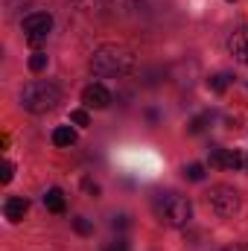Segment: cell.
<instances>
[{
  "instance_id": "4fadbf2b",
  "label": "cell",
  "mask_w": 248,
  "mask_h": 251,
  "mask_svg": "<svg viewBox=\"0 0 248 251\" xmlns=\"http://www.w3.org/2000/svg\"><path fill=\"white\" fill-rule=\"evenodd\" d=\"M82 12H88V15H94V12H102L105 9V0H73Z\"/></svg>"
},
{
  "instance_id": "9a60e30c",
  "label": "cell",
  "mask_w": 248,
  "mask_h": 251,
  "mask_svg": "<svg viewBox=\"0 0 248 251\" xmlns=\"http://www.w3.org/2000/svg\"><path fill=\"white\" fill-rule=\"evenodd\" d=\"M73 231L82 234V237H91V234H94V225H91L85 216H76V219H73Z\"/></svg>"
},
{
  "instance_id": "9c48e42d",
  "label": "cell",
  "mask_w": 248,
  "mask_h": 251,
  "mask_svg": "<svg viewBox=\"0 0 248 251\" xmlns=\"http://www.w3.org/2000/svg\"><path fill=\"white\" fill-rule=\"evenodd\" d=\"M26 210H29V201L21 199V196H9V199L3 201V213H6L9 222H21V219L26 216Z\"/></svg>"
},
{
  "instance_id": "30bf717a",
  "label": "cell",
  "mask_w": 248,
  "mask_h": 251,
  "mask_svg": "<svg viewBox=\"0 0 248 251\" xmlns=\"http://www.w3.org/2000/svg\"><path fill=\"white\" fill-rule=\"evenodd\" d=\"M53 143L56 146H73L76 143V131L70 126H56L53 128Z\"/></svg>"
},
{
  "instance_id": "d6986e66",
  "label": "cell",
  "mask_w": 248,
  "mask_h": 251,
  "mask_svg": "<svg viewBox=\"0 0 248 251\" xmlns=\"http://www.w3.org/2000/svg\"><path fill=\"white\" fill-rule=\"evenodd\" d=\"M128 225H131V219H128L125 213H120V216H114V219H111V228H114V231H125Z\"/></svg>"
},
{
  "instance_id": "8fae6325",
  "label": "cell",
  "mask_w": 248,
  "mask_h": 251,
  "mask_svg": "<svg viewBox=\"0 0 248 251\" xmlns=\"http://www.w3.org/2000/svg\"><path fill=\"white\" fill-rule=\"evenodd\" d=\"M44 204H47V210H53V213H64V193L62 190H47V196H44Z\"/></svg>"
},
{
  "instance_id": "5b68a950",
  "label": "cell",
  "mask_w": 248,
  "mask_h": 251,
  "mask_svg": "<svg viewBox=\"0 0 248 251\" xmlns=\"http://www.w3.org/2000/svg\"><path fill=\"white\" fill-rule=\"evenodd\" d=\"M53 29V18L47 12H32L24 18V32H26V41L29 44H41Z\"/></svg>"
},
{
  "instance_id": "2e32d148",
  "label": "cell",
  "mask_w": 248,
  "mask_h": 251,
  "mask_svg": "<svg viewBox=\"0 0 248 251\" xmlns=\"http://www.w3.org/2000/svg\"><path fill=\"white\" fill-rule=\"evenodd\" d=\"M44 67H47V53H41V50H38V53H32V56H29V70H32V73H41Z\"/></svg>"
},
{
  "instance_id": "7c38bea8",
  "label": "cell",
  "mask_w": 248,
  "mask_h": 251,
  "mask_svg": "<svg viewBox=\"0 0 248 251\" xmlns=\"http://www.w3.org/2000/svg\"><path fill=\"white\" fill-rule=\"evenodd\" d=\"M228 85H231V76H228V73H216V76L207 79V88H210L213 94H225Z\"/></svg>"
},
{
  "instance_id": "3957f363",
  "label": "cell",
  "mask_w": 248,
  "mask_h": 251,
  "mask_svg": "<svg viewBox=\"0 0 248 251\" xmlns=\"http://www.w3.org/2000/svg\"><path fill=\"white\" fill-rule=\"evenodd\" d=\"M62 102V91L53 85V82H29L21 94V105L32 114H44V111H53L56 105Z\"/></svg>"
},
{
  "instance_id": "8992f818",
  "label": "cell",
  "mask_w": 248,
  "mask_h": 251,
  "mask_svg": "<svg viewBox=\"0 0 248 251\" xmlns=\"http://www.w3.org/2000/svg\"><path fill=\"white\" fill-rule=\"evenodd\" d=\"M82 102H85V108H108L111 105V91L105 88V85H88L85 91H82Z\"/></svg>"
},
{
  "instance_id": "ffe728a7",
  "label": "cell",
  "mask_w": 248,
  "mask_h": 251,
  "mask_svg": "<svg viewBox=\"0 0 248 251\" xmlns=\"http://www.w3.org/2000/svg\"><path fill=\"white\" fill-rule=\"evenodd\" d=\"M102 251H128V243H125L123 237H117V240H111Z\"/></svg>"
},
{
  "instance_id": "277c9868",
  "label": "cell",
  "mask_w": 248,
  "mask_h": 251,
  "mask_svg": "<svg viewBox=\"0 0 248 251\" xmlns=\"http://www.w3.org/2000/svg\"><path fill=\"white\" fill-rule=\"evenodd\" d=\"M207 204L216 216L228 219L240 210V193L231 187V184H216V187L207 190Z\"/></svg>"
},
{
  "instance_id": "52a82bcc",
  "label": "cell",
  "mask_w": 248,
  "mask_h": 251,
  "mask_svg": "<svg viewBox=\"0 0 248 251\" xmlns=\"http://www.w3.org/2000/svg\"><path fill=\"white\" fill-rule=\"evenodd\" d=\"M243 155L237 152V149H210V167H216V170H237V167H243Z\"/></svg>"
},
{
  "instance_id": "d4e9b609",
  "label": "cell",
  "mask_w": 248,
  "mask_h": 251,
  "mask_svg": "<svg viewBox=\"0 0 248 251\" xmlns=\"http://www.w3.org/2000/svg\"><path fill=\"white\" fill-rule=\"evenodd\" d=\"M228 3H231V0H228Z\"/></svg>"
},
{
  "instance_id": "ac0fdd59",
  "label": "cell",
  "mask_w": 248,
  "mask_h": 251,
  "mask_svg": "<svg viewBox=\"0 0 248 251\" xmlns=\"http://www.w3.org/2000/svg\"><path fill=\"white\" fill-rule=\"evenodd\" d=\"M70 123L91 126V117H88V111H85V108H73V111H70Z\"/></svg>"
},
{
  "instance_id": "44dd1931",
  "label": "cell",
  "mask_w": 248,
  "mask_h": 251,
  "mask_svg": "<svg viewBox=\"0 0 248 251\" xmlns=\"http://www.w3.org/2000/svg\"><path fill=\"white\" fill-rule=\"evenodd\" d=\"M12 176H15V167L6 161V164H3V173H0V181H3V184H9V181H12Z\"/></svg>"
},
{
  "instance_id": "e0dca14e",
  "label": "cell",
  "mask_w": 248,
  "mask_h": 251,
  "mask_svg": "<svg viewBox=\"0 0 248 251\" xmlns=\"http://www.w3.org/2000/svg\"><path fill=\"white\" fill-rule=\"evenodd\" d=\"M210 123V114H198V117H193L190 126H187V131L190 134H198V131H204V126Z\"/></svg>"
},
{
  "instance_id": "cb8c5ba5",
  "label": "cell",
  "mask_w": 248,
  "mask_h": 251,
  "mask_svg": "<svg viewBox=\"0 0 248 251\" xmlns=\"http://www.w3.org/2000/svg\"><path fill=\"white\" fill-rule=\"evenodd\" d=\"M243 167H246V170H248V158H246V161H243Z\"/></svg>"
},
{
  "instance_id": "603a6c76",
  "label": "cell",
  "mask_w": 248,
  "mask_h": 251,
  "mask_svg": "<svg viewBox=\"0 0 248 251\" xmlns=\"http://www.w3.org/2000/svg\"><path fill=\"white\" fill-rule=\"evenodd\" d=\"M225 251H248V246H231V249H225Z\"/></svg>"
},
{
  "instance_id": "ba28073f",
  "label": "cell",
  "mask_w": 248,
  "mask_h": 251,
  "mask_svg": "<svg viewBox=\"0 0 248 251\" xmlns=\"http://www.w3.org/2000/svg\"><path fill=\"white\" fill-rule=\"evenodd\" d=\"M228 50L237 62L248 64V29H237L231 38H228Z\"/></svg>"
},
{
  "instance_id": "5bb4252c",
  "label": "cell",
  "mask_w": 248,
  "mask_h": 251,
  "mask_svg": "<svg viewBox=\"0 0 248 251\" xmlns=\"http://www.w3.org/2000/svg\"><path fill=\"white\" fill-rule=\"evenodd\" d=\"M184 178L187 181H204V164H190V167H184Z\"/></svg>"
},
{
  "instance_id": "7a4b0ae2",
  "label": "cell",
  "mask_w": 248,
  "mask_h": 251,
  "mask_svg": "<svg viewBox=\"0 0 248 251\" xmlns=\"http://www.w3.org/2000/svg\"><path fill=\"white\" fill-rule=\"evenodd\" d=\"M152 210H155L158 222L167 225V228H184V225H190V219H193V204H190V199L181 196V193H173V190L158 193V196L152 199Z\"/></svg>"
},
{
  "instance_id": "6da1fadb",
  "label": "cell",
  "mask_w": 248,
  "mask_h": 251,
  "mask_svg": "<svg viewBox=\"0 0 248 251\" xmlns=\"http://www.w3.org/2000/svg\"><path fill=\"white\" fill-rule=\"evenodd\" d=\"M134 64H137V56L128 47H123V44H102L94 53V59H91V70L97 76H125V73L134 70Z\"/></svg>"
},
{
  "instance_id": "7402d4cb",
  "label": "cell",
  "mask_w": 248,
  "mask_h": 251,
  "mask_svg": "<svg viewBox=\"0 0 248 251\" xmlns=\"http://www.w3.org/2000/svg\"><path fill=\"white\" fill-rule=\"evenodd\" d=\"M82 187H85V193H91V196H99V187H97L94 181H85Z\"/></svg>"
}]
</instances>
